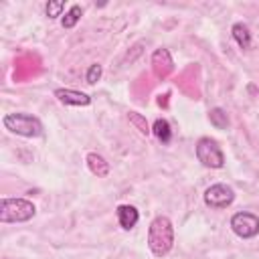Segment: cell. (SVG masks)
Here are the masks:
<instances>
[{"label":"cell","instance_id":"3","mask_svg":"<svg viewBox=\"0 0 259 259\" xmlns=\"http://www.w3.org/2000/svg\"><path fill=\"white\" fill-rule=\"evenodd\" d=\"M36 206L26 198H2L0 223H26L34 217Z\"/></svg>","mask_w":259,"mask_h":259},{"label":"cell","instance_id":"10","mask_svg":"<svg viewBox=\"0 0 259 259\" xmlns=\"http://www.w3.org/2000/svg\"><path fill=\"white\" fill-rule=\"evenodd\" d=\"M152 65H154V69L158 71V75H166V73L172 69L170 53H168L166 49H158V51H154V55H152Z\"/></svg>","mask_w":259,"mask_h":259},{"label":"cell","instance_id":"16","mask_svg":"<svg viewBox=\"0 0 259 259\" xmlns=\"http://www.w3.org/2000/svg\"><path fill=\"white\" fill-rule=\"evenodd\" d=\"M63 10H65V2H61V0H57V2H49V4H47V16H49V18H57V16H61Z\"/></svg>","mask_w":259,"mask_h":259},{"label":"cell","instance_id":"2","mask_svg":"<svg viewBox=\"0 0 259 259\" xmlns=\"http://www.w3.org/2000/svg\"><path fill=\"white\" fill-rule=\"evenodd\" d=\"M2 123L8 132L16 134V136H22V138H38L42 136V123L38 117L30 115V113H6L2 117Z\"/></svg>","mask_w":259,"mask_h":259},{"label":"cell","instance_id":"14","mask_svg":"<svg viewBox=\"0 0 259 259\" xmlns=\"http://www.w3.org/2000/svg\"><path fill=\"white\" fill-rule=\"evenodd\" d=\"M81 14H83V10H81V6L79 4H73L67 12H65V16H63V28H73L77 22H79V18H81Z\"/></svg>","mask_w":259,"mask_h":259},{"label":"cell","instance_id":"11","mask_svg":"<svg viewBox=\"0 0 259 259\" xmlns=\"http://www.w3.org/2000/svg\"><path fill=\"white\" fill-rule=\"evenodd\" d=\"M231 34H233L235 42H237L241 49H249V47H251V30H249V26H247V24H243V22L233 24Z\"/></svg>","mask_w":259,"mask_h":259},{"label":"cell","instance_id":"4","mask_svg":"<svg viewBox=\"0 0 259 259\" xmlns=\"http://www.w3.org/2000/svg\"><path fill=\"white\" fill-rule=\"evenodd\" d=\"M196 158L206 168H223L225 166V154L217 140L212 138H200L196 142Z\"/></svg>","mask_w":259,"mask_h":259},{"label":"cell","instance_id":"15","mask_svg":"<svg viewBox=\"0 0 259 259\" xmlns=\"http://www.w3.org/2000/svg\"><path fill=\"white\" fill-rule=\"evenodd\" d=\"M127 117H130V121H132V123H134V125H136L144 136H148V134L152 132V130H150V125H148V121H146V117H142L140 113L130 111V113H127Z\"/></svg>","mask_w":259,"mask_h":259},{"label":"cell","instance_id":"12","mask_svg":"<svg viewBox=\"0 0 259 259\" xmlns=\"http://www.w3.org/2000/svg\"><path fill=\"white\" fill-rule=\"evenodd\" d=\"M152 132H154V136H156V138H158L162 144H168V142L172 140V130H170V123H168L166 119H162V117H158V119L154 121Z\"/></svg>","mask_w":259,"mask_h":259},{"label":"cell","instance_id":"8","mask_svg":"<svg viewBox=\"0 0 259 259\" xmlns=\"http://www.w3.org/2000/svg\"><path fill=\"white\" fill-rule=\"evenodd\" d=\"M115 214H117L119 227H121L123 231L134 229V227L138 225V221H140V212H138V208L132 206V204H119L117 210H115Z\"/></svg>","mask_w":259,"mask_h":259},{"label":"cell","instance_id":"5","mask_svg":"<svg viewBox=\"0 0 259 259\" xmlns=\"http://www.w3.org/2000/svg\"><path fill=\"white\" fill-rule=\"evenodd\" d=\"M231 229L241 239H253L255 235H259V217L247 210L235 212L231 217Z\"/></svg>","mask_w":259,"mask_h":259},{"label":"cell","instance_id":"9","mask_svg":"<svg viewBox=\"0 0 259 259\" xmlns=\"http://www.w3.org/2000/svg\"><path fill=\"white\" fill-rule=\"evenodd\" d=\"M87 166H89L91 174H95L97 178H103V176L109 174V164L105 162L103 156H99V154H95V152L87 154Z\"/></svg>","mask_w":259,"mask_h":259},{"label":"cell","instance_id":"1","mask_svg":"<svg viewBox=\"0 0 259 259\" xmlns=\"http://www.w3.org/2000/svg\"><path fill=\"white\" fill-rule=\"evenodd\" d=\"M174 245V227L172 221L164 214L156 217L148 227V247L154 257H164Z\"/></svg>","mask_w":259,"mask_h":259},{"label":"cell","instance_id":"7","mask_svg":"<svg viewBox=\"0 0 259 259\" xmlns=\"http://www.w3.org/2000/svg\"><path fill=\"white\" fill-rule=\"evenodd\" d=\"M55 97L65 103V105H77V107H85L91 103V97L83 91H77V89H69V87H59L55 89Z\"/></svg>","mask_w":259,"mask_h":259},{"label":"cell","instance_id":"17","mask_svg":"<svg viewBox=\"0 0 259 259\" xmlns=\"http://www.w3.org/2000/svg\"><path fill=\"white\" fill-rule=\"evenodd\" d=\"M101 71H103V69H101V65H99V63H93V65L87 69V75H85L87 83H91V85H93V83H97V81H99V77H101Z\"/></svg>","mask_w":259,"mask_h":259},{"label":"cell","instance_id":"6","mask_svg":"<svg viewBox=\"0 0 259 259\" xmlns=\"http://www.w3.org/2000/svg\"><path fill=\"white\" fill-rule=\"evenodd\" d=\"M202 198H204V204L210 206V208H227L235 200V190L231 186L219 182V184L208 186L204 190V196Z\"/></svg>","mask_w":259,"mask_h":259},{"label":"cell","instance_id":"13","mask_svg":"<svg viewBox=\"0 0 259 259\" xmlns=\"http://www.w3.org/2000/svg\"><path fill=\"white\" fill-rule=\"evenodd\" d=\"M208 119L217 130H227V125H229V115L223 107H212L208 111Z\"/></svg>","mask_w":259,"mask_h":259}]
</instances>
